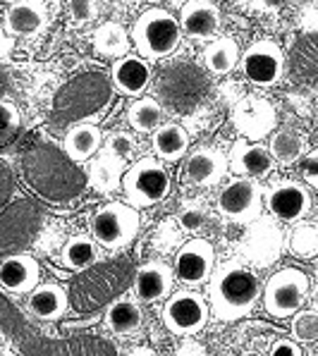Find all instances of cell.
<instances>
[{"label": "cell", "mask_w": 318, "mask_h": 356, "mask_svg": "<svg viewBox=\"0 0 318 356\" xmlns=\"http://www.w3.org/2000/svg\"><path fill=\"white\" fill-rule=\"evenodd\" d=\"M70 309V297L63 284L58 282H38L26 294V311L41 323L60 321Z\"/></svg>", "instance_id": "d4e9b609"}, {"label": "cell", "mask_w": 318, "mask_h": 356, "mask_svg": "<svg viewBox=\"0 0 318 356\" xmlns=\"http://www.w3.org/2000/svg\"><path fill=\"white\" fill-rule=\"evenodd\" d=\"M175 289L173 266L166 261H146L134 273V299L141 304H158L166 301Z\"/></svg>", "instance_id": "44dd1931"}, {"label": "cell", "mask_w": 318, "mask_h": 356, "mask_svg": "<svg viewBox=\"0 0 318 356\" xmlns=\"http://www.w3.org/2000/svg\"><path fill=\"white\" fill-rule=\"evenodd\" d=\"M98 259H101V246L89 234H74L60 249V266L72 273L89 270L91 266H96Z\"/></svg>", "instance_id": "f1b7e54d"}, {"label": "cell", "mask_w": 318, "mask_h": 356, "mask_svg": "<svg viewBox=\"0 0 318 356\" xmlns=\"http://www.w3.org/2000/svg\"><path fill=\"white\" fill-rule=\"evenodd\" d=\"M166 122V108L158 98L153 96H139L127 108V124L139 134H149L156 131Z\"/></svg>", "instance_id": "1f68e13d"}, {"label": "cell", "mask_w": 318, "mask_h": 356, "mask_svg": "<svg viewBox=\"0 0 318 356\" xmlns=\"http://www.w3.org/2000/svg\"><path fill=\"white\" fill-rule=\"evenodd\" d=\"M271 356H301V349L294 339H278L271 347Z\"/></svg>", "instance_id": "60d3db41"}, {"label": "cell", "mask_w": 318, "mask_h": 356, "mask_svg": "<svg viewBox=\"0 0 318 356\" xmlns=\"http://www.w3.org/2000/svg\"><path fill=\"white\" fill-rule=\"evenodd\" d=\"M48 26V8L43 0H15L5 13V29L19 38H31Z\"/></svg>", "instance_id": "cb8c5ba5"}, {"label": "cell", "mask_w": 318, "mask_h": 356, "mask_svg": "<svg viewBox=\"0 0 318 356\" xmlns=\"http://www.w3.org/2000/svg\"><path fill=\"white\" fill-rule=\"evenodd\" d=\"M120 189L125 191L127 204L139 211V208H151L168 199L170 189H173V177L163 161L141 156L125 170Z\"/></svg>", "instance_id": "8992f818"}, {"label": "cell", "mask_w": 318, "mask_h": 356, "mask_svg": "<svg viewBox=\"0 0 318 356\" xmlns=\"http://www.w3.org/2000/svg\"><path fill=\"white\" fill-rule=\"evenodd\" d=\"M228 172V156H223V151L213 146H199L184 158L180 179L189 189H213L223 182Z\"/></svg>", "instance_id": "e0dca14e"}, {"label": "cell", "mask_w": 318, "mask_h": 356, "mask_svg": "<svg viewBox=\"0 0 318 356\" xmlns=\"http://www.w3.org/2000/svg\"><path fill=\"white\" fill-rule=\"evenodd\" d=\"M239 58L242 56H239L237 41L230 36H216L204 48V67L216 76L232 72L239 65Z\"/></svg>", "instance_id": "4dcf8cb0"}, {"label": "cell", "mask_w": 318, "mask_h": 356, "mask_svg": "<svg viewBox=\"0 0 318 356\" xmlns=\"http://www.w3.org/2000/svg\"><path fill=\"white\" fill-rule=\"evenodd\" d=\"M276 161L271 151L261 141L237 139L230 149L228 156V170L234 177H249V179H263L273 172Z\"/></svg>", "instance_id": "d6986e66"}, {"label": "cell", "mask_w": 318, "mask_h": 356, "mask_svg": "<svg viewBox=\"0 0 318 356\" xmlns=\"http://www.w3.org/2000/svg\"><path fill=\"white\" fill-rule=\"evenodd\" d=\"M111 81L101 72H84L58 91L53 101V122H89L91 115L101 113L111 103Z\"/></svg>", "instance_id": "3957f363"}, {"label": "cell", "mask_w": 318, "mask_h": 356, "mask_svg": "<svg viewBox=\"0 0 318 356\" xmlns=\"http://www.w3.org/2000/svg\"><path fill=\"white\" fill-rule=\"evenodd\" d=\"M246 81L261 89H271L285 76V53L276 41H254L239 58Z\"/></svg>", "instance_id": "9a60e30c"}, {"label": "cell", "mask_w": 318, "mask_h": 356, "mask_svg": "<svg viewBox=\"0 0 318 356\" xmlns=\"http://www.w3.org/2000/svg\"><path fill=\"white\" fill-rule=\"evenodd\" d=\"M153 81V70L149 60L141 56H122L111 67V84L118 94L139 98L146 94V89Z\"/></svg>", "instance_id": "603a6c76"}, {"label": "cell", "mask_w": 318, "mask_h": 356, "mask_svg": "<svg viewBox=\"0 0 318 356\" xmlns=\"http://www.w3.org/2000/svg\"><path fill=\"white\" fill-rule=\"evenodd\" d=\"M316 270H318V261H316Z\"/></svg>", "instance_id": "7dc6e473"}, {"label": "cell", "mask_w": 318, "mask_h": 356, "mask_svg": "<svg viewBox=\"0 0 318 356\" xmlns=\"http://www.w3.org/2000/svg\"><path fill=\"white\" fill-rule=\"evenodd\" d=\"M306 149H309L306 134L297 127H280L278 131H273L271 144H268L273 161L280 163V165H294L306 156Z\"/></svg>", "instance_id": "f546056e"}, {"label": "cell", "mask_w": 318, "mask_h": 356, "mask_svg": "<svg viewBox=\"0 0 318 356\" xmlns=\"http://www.w3.org/2000/svg\"><path fill=\"white\" fill-rule=\"evenodd\" d=\"M103 144V131L91 122H74L70 124L67 131L63 136V146L65 156L70 158L77 165H84L91 158L96 156L98 149Z\"/></svg>", "instance_id": "484cf974"}, {"label": "cell", "mask_w": 318, "mask_h": 356, "mask_svg": "<svg viewBox=\"0 0 318 356\" xmlns=\"http://www.w3.org/2000/svg\"><path fill=\"white\" fill-rule=\"evenodd\" d=\"M182 26L166 8H146L132 26V43L146 60H166L180 48Z\"/></svg>", "instance_id": "277c9868"}, {"label": "cell", "mask_w": 318, "mask_h": 356, "mask_svg": "<svg viewBox=\"0 0 318 356\" xmlns=\"http://www.w3.org/2000/svg\"><path fill=\"white\" fill-rule=\"evenodd\" d=\"M103 323H106V327L113 335H120V337L139 332L141 325H144V314H141L139 301L129 299V297L115 299L113 304L108 306L106 316H103Z\"/></svg>", "instance_id": "83f0119b"}, {"label": "cell", "mask_w": 318, "mask_h": 356, "mask_svg": "<svg viewBox=\"0 0 318 356\" xmlns=\"http://www.w3.org/2000/svg\"><path fill=\"white\" fill-rule=\"evenodd\" d=\"M213 268H216V249L204 237L189 239L175 254V263H173L175 280L182 282L189 289L206 284Z\"/></svg>", "instance_id": "2e32d148"}, {"label": "cell", "mask_w": 318, "mask_h": 356, "mask_svg": "<svg viewBox=\"0 0 318 356\" xmlns=\"http://www.w3.org/2000/svg\"><path fill=\"white\" fill-rule=\"evenodd\" d=\"M170 3H173V5H177V8H182V5L187 3V0H170Z\"/></svg>", "instance_id": "ee69618b"}, {"label": "cell", "mask_w": 318, "mask_h": 356, "mask_svg": "<svg viewBox=\"0 0 318 356\" xmlns=\"http://www.w3.org/2000/svg\"><path fill=\"white\" fill-rule=\"evenodd\" d=\"M153 153L163 163H177L189 151V131L177 122H163L153 131Z\"/></svg>", "instance_id": "4316f807"}, {"label": "cell", "mask_w": 318, "mask_h": 356, "mask_svg": "<svg viewBox=\"0 0 318 356\" xmlns=\"http://www.w3.org/2000/svg\"><path fill=\"white\" fill-rule=\"evenodd\" d=\"M285 234L276 218H256L246 225L244 237L239 239V254L244 263L254 268H271L283 256Z\"/></svg>", "instance_id": "7c38bea8"}, {"label": "cell", "mask_w": 318, "mask_h": 356, "mask_svg": "<svg viewBox=\"0 0 318 356\" xmlns=\"http://www.w3.org/2000/svg\"><path fill=\"white\" fill-rule=\"evenodd\" d=\"M242 356H263V354H259V352H244Z\"/></svg>", "instance_id": "f6af8a7d"}, {"label": "cell", "mask_w": 318, "mask_h": 356, "mask_svg": "<svg viewBox=\"0 0 318 356\" xmlns=\"http://www.w3.org/2000/svg\"><path fill=\"white\" fill-rule=\"evenodd\" d=\"M136 151V144L129 134L115 131L101 144V149L89 161V172H86V184L98 194H113L122 187L125 165Z\"/></svg>", "instance_id": "52a82bcc"}, {"label": "cell", "mask_w": 318, "mask_h": 356, "mask_svg": "<svg viewBox=\"0 0 318 356\" xmlns=\"http://www.w3.org/2000/svg\"><path fill=\"white\" fill-rule=\"evenodd\" d=\"M301 177L309 187L318 189V149L309 151L301 158Z\"/></svg>", "instance_id": "f35d334b"}, {"label": "cell", "mask_w": 318, "mask_h": 356, "mask_svg": "<svg viewBox=\"0 0 318 356\" xmlns=\"http://www.w3.org/2000/svg\"><path fill=\"white\" fill-rule=\"evenodd\" d=\"M91 41H94V51L98 56L111 60L127 56L132 46V36H127V29L118 22H103L101 26H96Z\"/></svg>", "instance_id": "d6a6232c"}, {"label": "cell", "mask_w": 318, "mask_h": 356, "mask_svg": "<svg viewBox=\"0 0 318 356\" xmlns=\"http://www.w3.org/2000/svg\"><path fill=\"white\" fill-rule=\"evenodd\" d=\"M0 356H13V354H8V352H0Z\"/></svg>", "instance_id": "bcb514c9"}, {"label": "cell", "mask_w": 318, "mask_h": 356, "mask_svg": "<svg viewBox=\"0 0 318 356\" xmlns=\"http://www.w3.org/2000/svg\"><path fill=\"white\" fill-rule=\"evenodd\" d=\"M139 211L132 208L127 201H111L98 208L91 218V237L108 251L127 249L139 234Z\"/></svg>", "instance_id": "9c48e42d"}, {"label": "cell", "mask_w": 318, "mask_h": 356, "mask_svg": "<svg viewBox=\"0 0 318 356\" xmlns=\"http://www.w3.org/2000/svg\"><path fill=\"white\" fill-rule=\"evenodd\" d=\"M5 89H8V72H5V70L0 67V98H3Z\"/></svg>", "instance_id": "b9f144b4"}, {"label": "cell", "mask_w": 318, "mask_h": 356, "mask_svg": "<svg viewBox=\"0 0 318 356\" xmlns=\"http://www.w3.org/2000/svg\"><path fill=\"white\" fill-rule=\"evenodd\" d=\"M41 227V211L29 199H17L0 211V254H17Z\"/></svg>", "instance_id": "4fadbf2b"}, {"label": "cell", "mask_w": 318, "mask_h": 356, "mask_svg": "<svg viewBox=\"0 0 318 356\" xmlns=\"http://www.w3.org/2000/svg\"><path fill=\"white\" fill-rule=\"evenodd\" d=\"M292 339L297 344L318 342V314L316 311H297L292 316Z\"/></svg>", "instance_id": "e575fe53"}, {"label": "cell", "mask_w": 318, "mask_h": 356, "mask_svg": "<svg viewBox=\"0 0 318 356\" xmlns=\"http://www.w3.org/2000/svg\"><path fill=\"white\" fill-rule=\"evenodd\" d=\"M263 206L268 208L271 218L278 222H299L311 213L314 199L306 184L297 182V179H278L263 194Z\"/></svg>", "instance_id": "5bb4252c"}, {"label": "cell", "mask_w": 318, "mask_h": 356, "mask_svg": "<svg viewBox=\"0 0 318 356\" xmlns=\"http://www.w3.org/2000/svg\"><path fill=\"white\" fill-rule=\"evenodd\" d=\"M287 246L299 259H314L318 256V222L299 220L287 234Z\"/></svg>", "instance_id": "836d02e7"}, {"label": "cell", "mask_w": 318, "mask_h": 356, "mask_svg": "<svg viewBox=\"0 0 318 356\" xmlns=\"http://www.w3.org/2000/svg\"><path fill=\"white\" fill-rule=\"evenodd\" d=\"M41 282V266L31 254L17 251L0 261V289L15 297L29 294Z\"/></svg>", "instance_id": "ffe728a7"}, {"label": "cell", "mask_w": 318, "mask_h": 356, "mask_svg": "<svg viewBox=\"0 0 318 356\" xmlns=\"http://www.w3.org/2000/svg\"><path fill=\"white\" fill-rule=\"evenodd\" d=\"M161 321L173 335L191 337L201 332L211 321V306L204 294L194 289H180L166 299L161 309Z\"/></svg>", "instance_id": "30bf717a"}, {"label": "cell", "mask_w": 318, "mask_h": 356, "mask_svg": "<svg viewBox=\"0 0 318 356\" xmlns=\"http://www.w3.org/2000/svg\"><path fill=\"white\" fill-rule=\"evenodd\" d=\"M311 292L309 275L299 268H280L263 284V309L273 318H292Z\"/></svg>", "instance_id": "ba28073f"}, {"label": "cell", "mask_w": 318, "mask_h": 356, "mask_svg": "<svg viewBox=\"0 0 318 356\" xmlns=\"http://www.w3.org/2000/svg\"><path fill=\"white\" fill-rule=\"evenodd\" d=\"M216 211L234 225H249L263 213V191L256 179L234 177L216 196Z\"/></svg>", "instance_id": "8fae6325"}, {"label": "cell", "mask_w": 318, "mask_h": 356, "mask_svg": "<svg viewBox=\"0 0 318 356\" xmlns=\"http://www.w3.org/2000/svg\"><path fill=\"white\" fill-rule=\"evenodd\" d=\"M204 222H206V211H201V208H184V211L180 213V225L184 229H189V232L199 229Z\"/></svg>", "instance_id": "ab89813d"}, {"label": "cell", "mask_w": 318, "mask_h": 356, "mask_svg": "<svg viewBox=\"0 0 318 356\" xmlns=\"http://www.w3.org/2000/svg\"><path fill=\"white\" fill-rule=\"evenodd\" d=\"M15 191H17V179H15L13 168L0 158V211L15 199Z\"/></svg>", "instance_id": "74e56055"}, {"label": "cell", "mask_w": 318, "mask_h": 356, "mask_svg": "<svg viewBox=\"0 0 318 356\" xmlns=\"http://www.w3.org/2000/svg\"><path fill=\"white\" fill-rule=\"evenodd\" d=\"M19 129V111L13 101L0 98V146L13 141V136Z\"/></svg>", "instance_id": "d590c367"}, {"label": "cell", "mask_w": 318, "mask_h": 356, "mask_svg": "<svg viewBox=\"0 0 318 356\" xmlns=\"http://www.w3.org/2000/svg\"><path fill=\"white\" fill-rule=\"evenodd\" d=\"M22 177L38 199L67 204L86 187V175L53 144H38L22 156Z\"/></svg>", "instance_id": "6da1fadb"}, {"label": "cell", "mask_w": 318, "mask_h": 356, "mask_svg": "<svg viewBox=\"0 0 318 356\" xmlns=\"http://www.w3.org/2000/svg\"><path fill=\"white\" fill-rule=\"evenodd\" d=\"M67 15L74 24H89L98 17V0H67Z\"/></svg>", "instance_id": "8d00e7d4"}, {"label": "cell", "mask_w": 318, "mask_h": 356, "mask_svg": "<svg viewBox=\"0 0 318 356\" xmlns=\"http://www.w3.org/2000/svg\"><path fill=\"white\" fill-rule=\"evenodd\" d=\"M221 8L213 0H187L180 8L182 34L194 41H213L221 31Z\"/></svg>", "instance_id": "7402d4cb"}, {"label": "cell", "mask_w": 318, "mask_h": 356, "mask_svg": "<svg viewBox=\"0 0 318 356\" xmlns=\"http://www.w3.org/2000/svg\"><path fill=\"white\" fill-rule=\"evenodd\" d=\"M206 284L211 316L223 323L246 318L261 299L259 275L242 259H230L218 263Z\"/></svg>", "instance_id": "7a4b0ae2"}, {"label": "cell", "mask_w": 318, "mask_h": 356, "mask_svg": "<svg viewBox=\"0 0 318 356\" xmlns=\"http://www.w3.org/2000/svg\"><path fill=\"white\" fill-rule=\"evenodd\" d=\"M232 124L242 134V139L261 141L273 134L278 124V113L271 101L261 96H244L232 111Z\"/></svg>", "instance_id": "ac0fdd59"}, {"label": "cell", "mask_w": 318, "mask_h": 356, "mask_svg": "<svg viewBox=\"0 0 318 356\" xmlns=\"http://www.w3.org/2000/svg\"><path fill=\"white\" fill-rule=\"evenodd\" d=\"M132 356H153V352H151V349H134Z\"/></svg>", "instance_id": "7bdbcfd3"}, {"label": "cell", "mask_w": 318, "mask_h": 356, "mask_svg": "<svg viewBox=\"0 0 318 356\" xmlns=\"http://www.w3.org/2000/svg\"><path fill=\"white\" fill-rule=\"evenodd\" d=\"M156 91L163 103L175 113H189L204 101L208 91V79L189 60H175L163 67L156 81Z\"/></svg>", "instance_id": "5b68a950"}]
</instances>
